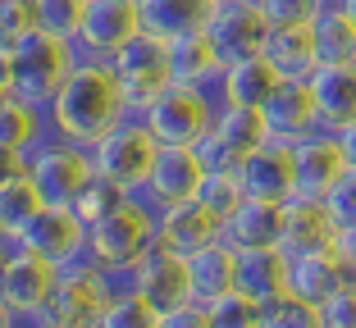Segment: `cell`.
I'll return each mask as SVG.
<instances>
[{"label":"cell","instance_id":"38","mask_svg":"<svg viewBox=\"0 0 356 328\" xmlns=\"http://www.w3.org/2000/svg\"><path fill=\"white\" fill-rule=\"evenodd\" d=\"M87 5L92 0H37V19H42L46 32L78 42L83 37V23H87Z\"/></svg>","mask_w":356,"mask_h":328},{"label":"cell","instance_id":"1","mask_svg":"<svg viewBox=\"0 0 356 328\" xmlns=\"http://www.w3.org/2000/svg\"><path fill=\"white\" fill-rule=\"evenodd\" d=\"M51 123L64 141H78V146H96V141L110 132L115 123L128 119V101L124 87H119L115 69L105 60H83L74 74L64 78V87L51 101Z\"/></svg>","mask_w":356,"mask_h":328},{"label":"cell","instance_id":"22","mask_svg":"<svg viewBox=\"0 0 356 328\" xmlns=\"http://www.w3.org/2000/svg\"><path fill=\"white\" fill-rule=\"evenodd\" d=\"M293 283V255L283 246H256V251H242V265H238V292H247L252 301L270 306L288 292Z\"/></svg>","mask_w":356,"mask_h":328},{"label":"cell","instance_id":"18","mask_svg":"<svg viewBox=\"0 0 356 328\" xmlns=\"http://www.w3.org/2000/svg\"><path fill=\"white\" fill-rule=\"evenodd\" d=\"M206 173H210V164L201 155V146H160L147 191L156 196V205L192 201L201 191V182H206Z\"/></svg>","mask_w":356,"mask_h":328},{"label":"cell","instance_id":"36","mask_svg":"<svg viewBox=\"0 0 356 328\" xmlns=\"http://www.w3.org/2000/svg\"><path fill=\"white\" fill-rule=\"evenodd\" d=\"M160 319H165V310H156L147 297H142V292L124 287V292L110 301L101 328H160Z\"/></svg>","mask_w":356,"mask_h":328},{"label":"cell","instance_id":"21","mask_svg":"<svg viewBox=\"0 0 356 328\" xmlns=\"http://www.w3.org/2000/svg\"><path fill=\"white\" fill-rule=\"evenodd\" d=\"M352 269H347L343 251L338 246H320V251H306V255H293V283L288 292H297L302 301H315L325 306L343 283H352Z\"/></svg>","mask_w":356,"mask_h":328},{"label":"cell","instance_id":"39","mask_svg":"<svg viewBox=\"0 0 356 328\" xmlns=\"http://www.w3.org/2000/svg\"><path fill=\"white\" fill-rule=\"evenodd\" d=\"M37 28V0H0V42H23Z\"/></svg>","mask_w":356,"mask_h":328},{"label":"cell","instance_id":"26","mask_svg":"<svg viewBox=\"0 0 356 328\" xmlns=\"http://www.w3.org/2000/svg\"><path fill=\"white\" fill-rule=\"evenodd\" d=\"M315 101H320V128L338 132L356 119V64H320L311 74Z\"/></svg>","mask_w":356,"mask_h":328},{"label":"cell","instance_id":"4","mask_svg":"<svg viewBox=\"0 0 356 328\" xmlns=\"http://www.w3.org/2000/svg\"><path fill=\"white\" fill-rule=\"evenodd\" d=\"M165 141L151 132V123L142 114H128L124 123H115L101 141L92 146V159H96V173L110 182H119L124 191H147L151 182V169H156V155Z\"/></svg>","mask_w":356,"mask_h":328},{"label":"cell","instance_id":"8","mask_svg":"<svg viewBox=\"0 0 356 328\" xmlns=\"http://www.w3.org/2000/svg\"><path fill=\"white\" fill-rule=\"evenodd\" d=\"M274 132H270V119L265 110L256 105H224L215 128H210V137L201 141V155H206L210 169H233L242 173V159L252 155L256 146H265Z\"/></svg>","mask_w":356,"mask_h":328},{"label":"cell","instance_id":"7","mask_svg":"<svg viewBox=\"0 0 356 328\" xmlns=\"http://www.w3.org/2000/svg\"><path fill=\"white\" fill-rule=\"evenodd\" d=\"M142 119L151 123V132H156L165 146H201V141L210 137L215 119H220V110L210 105L206 87H197V83H169V92L160 96Z\"/></svg>","mask_w":356,"mask_h":328},{"label":"cell","instance_id":"35","mask_svg":"<svg viewBox=\"0 0 356 328\" xmlns=\"http://www.w3.org/2000/svg\"><path fill=\"white\" fill-rule=\"evenodd\" d=\"M261 328H325V310L315 301H302L297 292H283L261 310Z\"/></svg>","mask_w":356,"mask_h":328},{"label":"cell","instance_id":"27","mask_svg":"<svg viewBox=\"0 0 356 328\" xmlns=\"http://www.w3.org/2000/svg\"><path fill=\"white\" fill-rule=\"evenodd\" d=\"M224 237H229L238 251L279 246L283 242V201H261V196H247V201L238 205V214L224 223Z\"/></svg>","mask_w":356,"mask_h":328},{"label":"cell","instance_id":"34","mask_svg":"<svg viewBox=\"0 0 356 328\" xmlns=\"http://www.w3.org/2000/svg\"><path fill=\"white\" fill-rule=\"evenodd\" d=\"M128 196H133V191H124L119 182H110V178H101V173H96V178H92V182L83 187V196H78V201L69 205V210H74L78 219L87 223V233H92L96 223H101L105 214H115L119 205L128 201Z\"/></svg>","mask_w":356,"mask_h":328},{"label":"cell","instance_id":"29","mask_svg":"<svg viewBox=\"0 0 356 328\" xmlns=\"http://www.w3.org/2000/svg\"><path fill=\"white\" fill-rule=\"evenodd\" d=\"M215 10H220V0H142L147 32H156L165 42L188 37V32H206Z\"/></svg>","mask_w":356,"mask_h":328},{"label":"cell","instance_id":"46","mask_svg":"<svg viewBox=\"0 0 356 328\" xmlns=\"http://www.w3.org/2000/svg\"><path fill=\"white\" fill-rule=\"evenodd\" d=\"M338 5H343V10L352 14V23H356V0H338Z\"/></svg>","mask_w":356,"mask_h":328},{"label":"cell","instance_id":"31","mask_svg":"<svg viewBox=\"0 0 356 328\" xmlns=\"http://www.w3.org/2000/svg\"><path fill=\"white\" fill-rule=\"evenodd\" d=\"M311 28H315V46H320V64H356V23L338 0H329L315 14Z\"/></svg>","mask_w":356,"mask_h":328},{"label":"cell","instance_id":"5","mask_svg":"<svg viewBox=\"0 0 356 328\" xmlns=\"http://www.w3.org/2000/svg\"><path fill=\"white\" fill-rule=\"evenodd\" d=\"M105 64L115 69L119 87H124L128 114H147L160 96L174 83V69H169V42L156 32H137L133 42H124L115 55H105Z\"/></svg>","mask_w":356,"mask_h":328},{"label":"cell","instance_id":"3","mask_svg":"<svg viewBox=\"0 0 356 328\" xmlns=\"http://www.w3.org/2000/svg\"><path fill=\"white\" fill-rule=\"evenodd\" d=\"M119 292L110 287V269L96 265L92 255H78L74 265H64L51 301L37 310V328H101L105 310Z\"/></svg>","mask_w":356,"mask_h":328},{"label":"cell","instance_id":"14","mask_svg":"<svg viewBox=\"0 0 356 328\" xmlns=\"http://www.w3.org/2000/svg\"><path fill=\"white\" fill-rule=\"evenodd\" d=\"M156 237H160V246H169V251H178V255H197L201 246H210V242L224 237V219L192 196V201L160 205Z\"/></svg>","mask_w":356,"mask_h":328},{"label":"cell","instance_id":"32","mask_svg":"<svg viewBox=\"0 0 356 328\" xmlns=\"http://www.w3.org/2000/svg\"><path fill=\"white\" fill-rule=\"evenodd\" d=\"M37 132H42V110L19 101V96H0V150L10 155H28L37 146Z\"/></svg>","mask_w":356,"mask_h":328},{"label":"cell","instance_id":"6","mask_svg":"<svg viewBox=\"0 0 356 328\" xmlns=\"http://www.w3.org/2000/svg\"><path fill=\"white\" fill-rule=\"evenodd\" d=\"M151 246H156V214L137 196H128L115 214H105L87 233V255L96 265H105L110 274H128Z\"/></svg>","mask_w":356,"mask_h":328},{"label":"cell","instance_id":"43","mask_svg":"<svg viewBox=\"0 0 356 328\" xmlns=\"http://www.w3.org/2000/svg\"><path fill=\"white\" fill-rule=\"evenodd\" d=\"M160 328H215V324H210V310H206V301H188V306H174V310H165Z\"/></svg>","mask_w":356,"mask_h":328},{"label":"cell","instance_id":"41","mask_svg":"<svg viewBox=\"0 0 356 328\" xmlns=\"http://www.w3.org/2000/svg\"><path fill=\"white\" fill-rule=\"evenodd\" d=\"M329 214H334L338 228H347V223H356V164H347V173L334 182V191L325 196Z\"/></svg>","mask_w":356,"mask_h":328},{"label":"cell","instance_id":"20","mask_svg":"<svg viewBox=\"0 0 356 328\" xmlns=\"http://www.w3.org/2000/svg\"><path fill=\"white\" fill-rule=\"evenodd\" d=\"M338 242V223L329 214L325 201L315 196H288L283 201V251L288 255H306V251H320V246H334Z\"/></svg>","mask_w":356,"mask_h":328},{"label":"cell","instance_id":"2","mask_svg":"<svg viewBox=\"0 0 356 328\" xmlns=\"http://www.w3.org/2000/svg\"><path fill=\"white\" fill-rule=\"evenodd\" d=\"M78 69V42L37 28L23 42H0V96H19L37 110H51L64 78Z\"/></svg>","mask_w":356,"mask_h":328},{"label":"cell","instance_id":"16","mask_svg":"<svg viewBox=\"0 0 356 328\" xmlns=\"http://www.w3.org/2000/svg\"><path fill=\"white\" fill-rule=\"evenodd\" d=\"M293 150H297V196L325 201L329 191H334V182L347 173V155L338 146V132L320 128L311 137H297Z\"/></svg>","mask_w":356,"mask_h":328},{"label":"cell","instance_id":"44","mask_svg":"<svg viewBox=\"0 0 356 328\" xmlns=\"http://www.w3.org/2000/svg\"><path fill=\"white\" fill-rule=\"evenodd\" d=\"M338 251H343V260H347V269L356 274V223H347V228H338Z\"/></svg>","mask_w":356,"mask_h":328},{"label":"cell","instance_id":"17","mask_svg":"<svg viewBox=\"0 0 356 328\" xmlns=\"http://www.w3.org/2000/svg\"><path fill=\"white\" fill-rule=\"evenodd\" d=\"M142 28H147V19H142V0H92V5H87V23H83L78 46L105 60V55H115L124 42H133Z\"/></svg>","mask_w":356,"mask_h":328},{"label":"cell","instance_id":"23","mask_svg":"<svg viewBox=\"0 0 356 328\" xmlns=\"http://www.w3.org/2000/svg\"><path fill=\"white\" fill-rule=\"evenodd\" d=\"M42 210H46V196L28 169V155H10V169H5V182H0V228H5V237H19Z\"/></svg>","mask_w":356,"mask_h":328},{"label":"cell","instance_id":"42","mask_svg":"<svg viewBox=\"0 0 356 328\" xmlns=\"http://www.w3.org/2000/svg\"><path fill=\"white\" fill-rule=\"evenodd\" d=\"M320 310H325V328H356V278L338 287Z\"/></svg>","mask_w":356,"mask_h":328},{"label":"cell","instance_id":"11","mask_svg":"<svg viewBox=\"0 0 356 328\" xmlns=\"http://www.w3.org/2000/svg\"><path fill=\"white\" fill-rule=\"evenodd\" d=\"M60 274H64V265H55V260H46L37 251H23V246H10L5 274H0V301H5V310L10 315H37L51 301Z\"/></svg>","mask_w":356,"mask_h":328},{"label":"cell","instance_id":"24","mask_svg":"<svg viewBox=\"0 0 356 328\" xmlns=\"http://www.w3.org/2000/svg\"><path fill=\"white\" fill-rule=\"evenodd\" d=\"M279 83H283V74L265 60V55L233 60V64H224V74H220L224 105H256V110H265L270 96L279 92Z\"/></svg>","mask_w":356,"mask_h":328},{"label":"cell","instance_id":"10","mask_svg":"<svg viewBox=\"0 0 356 328\" xmlns=\"http://www.w3.org/2000/svg\"><path fill=\"white\" fill-rule=\"evenodd\" d=\"M128 287H133V292H142V297H147L156 310H174V306L197 301L188 255H178V251H169V246H160V237H156V246H151V251L142 255L133 269H128Z\"/></svg>","mask_w":356,"mask_h":328},{"label":"cell","instance_id":"19","mask_svg":"<svg viewBox=\"0 0 356 328\" xmlns=\"http://www.w3.org/2000/svg\"><path fill=\"white\" fill-rule=\"evenodd\" d=\"M265 119H270V132L283 137V141L320 132V101H315L311 78H283L279 92H274L270 105H265Z\"/></svg>","mask_w":356,"mask_h":328},{"label":"cell","instance_id":"15","mask_svg":"<svg viewBox=\"0 0 356 328\" xmlns=\"http://www.w3.org/2000/svg\"><path fill=\"white\" fill-rule=\"evenodd\" d=\"M242 182H247V196L288 201L297 191V150H293V141L270 137L265 146H256L252 155L242 159Z\"/></svg>","mask_w":356,"mask_h":328},{"label":"cell","instance_id":"25","mask_svg":"<svg viewBox=\"0 0 356 328\" xmlns=\"http://www.w3.org/2000/svg\"><path fill=\"white\" fill-rule=\"evenodd\" d=\"M261 55L283 78H311L315 69H320V46H315L311 23H283V28L270 23V37H265Z\"/></svg>","mask_w":356,"mask_h":328},{"label":"cell","instance_id":"12","mask_svg":"<svg viewBox=\"0 0 356 328\" xmlns=\"http://www.w3.org/2000/svg\"><path fill=\"white\" fill-rule=\"evenodd\" d=\"M10 246L37 251L46 260H55V265H74L78 255H87V223L69 205H46L19 237H10Z\"/></svg>","mask_w":356,"mask_h":328},{"label":"cell","instance_id":"37","mask_svg":"<svg viewBox=\"0 0 356 328\" xmlns=\"http://www.w3.org/2000/svg\"><path fill=\"white\" fill-rule=\"evenodd\" d=\"M206 310H210V324L215 328H261V301H252L247 292H224V297H215V301H206Z\"/></svg>","mask_w":356,"mask_h":328},{"label":"cell","instance_id":"13","mask_svg":"<svg viewBox=\"0 0 356 328\" xmlns=\"http://www.w3.org/2000/svg\"><path fill=\"white\" fill-rule=\"evenodd\" d=\"M206 32L215 37L224 64H233V60H247V55H261L265 37H270V19L261 14L256 0H220Z\"/></svg>","mask_w":356,"mask_h":328},{"label":"cell","instance_id":"33","mask_svg":"<svg viewBox=\"0 0 356 328\" xmlns=\"http://www.w3.org/2000/svg\"><path fill=\"white\" fill-rule=\"evenodd\" d=\"M197 201L229 223L233 214H238V205L247 201V182H242V173H233V169H210L206 182H201V191H197Z\"/></svg>","mask_w":356,"mask_h":328},{"label":"cell","instance_id":"45","mask_svg":"<svg viewBox=\"0 0 356 328\" xmlns=\"http://www.w3.org/2000/svg\"><path fill=\"white\" fill-rule=\"evenodd\" d=\"M338 146H343L347 164H356V119H352L347 128H338Z\"/></svg>","mask_w":356,"mask_h":328},{"label":"cell","instance_id":"30","mask_svg":"<svg viewBox=\"0 0 356 328\" xmlns=\"http://www.w3.org/2000/svg\"><path fill=\"white\" fill-rule=\"evenodd\" d=\"M169 69H174V83L206 87L210 78L224 74V55H220V46H215L210 32H188V37H174L169 42Z\"/></svg>","mask_w":356,"mask_h":328},{"label":"cell","instance_id":"9","mask_svg":"<svg viewBox=\"0 0 356 328\" xmlns=\"http://www.w3.org/2000/svg\"><path fill=\"white\" fill-rule=\"evenodd\" d=\"M28 169L42 187L46 205H74L83 196V187L96 178V159L92 146H78V141H55L28 155Z\"/></svg>","mask_w":356,"mask_h":328},{"label":"cell","instance_id":"40","mask_svg":"<svg viewBox=\"0 0 356 328\" xmlns=\"http://www.w3.org/2000/svg\"><path fill=\"white\" fill-rule=\"evenodd\" d=\"M256 5L274 28H283V23H315V14L325 10L329 0H256Z\"/></svg>","mask_w":356,"mask_h":328},{"label":"cell","instance_id":"28","mask_svg":"<svg viewBox=\"0 0 356 328\" xmlns=\"http://www.w3.org/2000/svg\"><path fill=\"white\" fill-rule=\"evenodd\" d=\"M188 265H192V287H197V301H215V297H224V292H233V287H238L242 251L229 242V237H220V242L201 246L197 255H188Z\"/></svg>","mask_w":356,"mask_h":328}]
</instances>
